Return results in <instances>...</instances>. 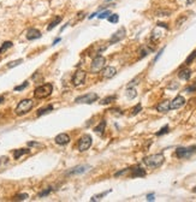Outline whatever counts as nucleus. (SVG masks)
Returning <instances> with one entry per match:
<instances>
[{"label": "nucleus", "instance_id": "obj_36", "mask_svg": "<svg viewBox=\"0 0 196 202\" xmlns=\"http://www.w3.org/2000/svg\"><path fill=\"white\" fill-rule=\"evenodd\" d=\"M51 191H52V188H48L47 190H45V191L40 193V194H39V196H40V197H43V196H47V195H48V194H50Z\"/></svg>", "mask_w": 196, "mask_h": 202}, {"label": "nucleus", "instance_id": "obj_38", "mask_svg": "<svg viewBox=\"0 0 196 202\" xmlns=\"http://www.w3.org/2000/svg\"><path fill=\"white\" fill-rule=\"evenodd\" d=\"M130 168H125V170H122V171H119V172H117L114 176L116 177H119V176H122V175H124V173H126L128 172V171H129Z\"/></svg>", "mask_w": 196, "mask_h": 202}, {"label": "nucleus", "instance_id": "obj_10", "mask_svg": "<svg viewBox=\"0 0 196 202\" xmlns=\"http://www.w3.org/2000/svg\"><path fill=\"white\" fill-rule=\"evenodd\" d=\"M185 104V99L182 95L176 96L171 102H170V110H178Z\"/></svg>", "mask_w": 196, "mask_h": 202}, {"label": "nucleus", "instance_id": "obj_13", "mask_svg": "<svg viewBox=\"0 0 196 202\" xmlns=\"http://www.w3.org/2000/svg\"><path fill=\"white\" fill-rule=\"evenodd\" d=\"M87 170H89L88 165H80V166H76V167L71 168L69 172H66V175H80V173H84Z\"/></svg>", "mask_w": 196, "mask_h": 202}, {"label": "nucleus", "instance_id": "obj_14", "mask_svg": "<svg viewBox=\"0 0 196 202\" xmlns=\"http://www.w3.org/2000/svg\"><path fill=\"white\" fill-rule=\"evenodd\" d=\"M157 111L161 112V113H166L170 111V101L169 100H165V101H161L158 106H157Z\"/></svg>", "mask_w": 196, "mask_h": 202}, {"label": "nucleus", "instance_id": "obj_21", "mask_svg": "<svg viewBox=\"0 0 196 202\" xmlns=\"http://www.w3.org/2000/svg\"><path fill=\"white\" fill-rule=\"evenodd\" d=\"M126 96L129 98V99H135L137 96V91H136V89L135 88H128L126 89Z\"/></svg>", "mask_w": 196, "mask_h": 202}, {"label": "nucleus", "instance_id": "obj_45", "mask_svg": "<svg viewBox=\"0 0 196 202\" xmlns=\"http://www.w3.org/2000/svg\"><path fill=\"white\" fill-rule=\"evenodd\" d=\"M4 102V96H0V104Z\"/></svg>", "mask_w": 196, "mask_h": 202}, {"label": "nucleus", "instance_id": "obj_3", "mask_svg": "<svg viewBox=\"0 0 196 202\" xmlns=\"http://www.w3.org/2000/svg\"><path fill=\"white\" fill-rule=\"evenodd\" d=\"M34 107V101L30 100V99H25V100H22L17 107H16V114L17 116H23V114H27L32 108Z\"/></svg>", "mask_w": 196, "mask_h": 202}, {"label": "nucleus", "instance_id": "obj_23", "mask_svg": "<svg viewBox=\"0 0 196 202\" xmlns=\"http://www.w3.org/2000/svg\"><path fill=\"white\" fill-rule=\"evenodd\" d=\"M105 128H106V121L102 120V121H100V124H99L98 127L94 128V131H96V132L100 134V132H102V131L105 130Z\"/></svg>", "mask_w": 196, "mask_h": 202}, {"label": "nucleus", "instance_id": "obj_22", "mask_svg": "<svg viewBox=\"0 0 196 202\" xmlns=\"http://www.w3.org/2000/svg\"><path fill=\"white\" fill-rule=\"evenodd\" d=\"M12 42L11 41H5L4 43H3V46H1V47H0V53H4L6 50H9V48H11L12 47Z\"/></svg>", "mask_w": 196, "mask_h": 202}, {"label": "nucleus", "instance_id": "obj_26", "mask_svg": "<svg viewBox=\"0 0 196 202\" xmlns=\"http://www.w3.org/2000/svg\"><path fill=\"white\" fill-rule=\"evenodd\" d=\"M195 59H196V51H194V52H192V53H191V54H190V55L187 58V60H185V64H187V65L191 64Z\"/></svg>", "mask_w": 196, "mask_h": 202}, {"label": "nucleus", "instance_id": "obj_24", "mask_svg": "<svg viewBox=\"0 0 196 202\" xmlns=\"http://www.w3.org/2000/svg\"><path fill=\"white\" fill-rule=\"evenodd\" d=\"M117 99V96L116 95H113V96H107V98H105V99H102L101 100V105H108V104H111V102H113L114 100Z\"/></svg>", "mask_w": 196, "mask_h": 202}, {"label": "nucleus", "instance_id": "obj_46", "mask_svg": "<svg viewBox=\"0 0 196 202\" xmlns=\"http://www.w3.org/2000/svg\"><path fill=\"white\" fill-rule=\"evenodd\" d=\"M194 1V0H188V1H187V4H191Z\"/></svg>", "mask_w": 196, "mask_h": 202}, {"label": "nucleus", "instance_id": "obj_33", "mask_svg": "<svg viewBox=\"0 0 196 202\" xmlns=\"http://www.w3.org/2000/svg\"><path fill=\"white\" fill-rule=\"evenodd\" d=\"M28 82L25 81V82H23V84H21V86H17V87H14V90H16V91H19V90H23L24 88H27L28 87Z\"/></svg>", "mask_w": 196, "mask_h": 202}, {"label": "nucleus", "instance_id": "obj_16", "mask_svg": "<svg viewBox=\"0 0 196 202\" xmlns=\"http://www.w3.org/2000/svg\"><path fill=\"white\" fill-rule=\"evenodd\" d=\"M190 76H191V70L190 69H183V70H180L178 72V77L180 80H184V81H188L190 78Z\"/></svg>", "mask_w": 196, "mask_h": 202}, {"label": "nucleus", "instance_id": "obj_35", "mask_svg": "<svg viewBox=\"0 0 196 202\" xmlns=\"http://www.w3.org/2000/svg\"><path fill=\"white\" fill-rule=\"evenodd\" d=\"M108 193H111V190H108V191H105V193H102V194H99V195H96V196L92 197V201H95V200H98L99 197H103V196H106Z\"/></svg>", "mask_w": 196, "mask_h": 202}, {"label": "nucleus", "instance_id": "obj_4", "mask_svg": "<svg viewBox=\"0 0 196 202\" xmlns=\"http://www.w3.org/2000/svg\"><path fill=\"white\" fill-rule=\"evenodd\" d=\"M105 63H106V59L102 55H96L94 58V60L92 61V65H90V71L93 73L100 72L102 70V68L105 66Z\"/></svg>", "mask_w": 196, "mask_h": 202}, {"label": "nucleus", "instance_id": "obj_37", "mask_svg": "<svg viewBox=\"0 0 196 202\" xmlns=\"http://www.w3.org/2000/svg\"><path fill=\"white\" fill-rule=\"evenodd\" d=\"M195 90H196V83L192 84V86H190V87H188V88L185 89L187 93H191V91H195Z\"/></svg>", "mask_w": 196, "mask_h": 202}, {"label": "nucleus", "instance_id": "obj_20", "mask_svg": "<svg viewBox=\"0 0 196 202\" xmlns=\"http://www.w3.org/2000/svg\"><path fill=\"white\" fill-rule=\"evenodd\" d=\"M53 110V106L52 105H48L47 107H43V108H40V110L37 111V116L40 117V116H43V114H46V113H48V112H51Z\"/></svg>", "mask_w": 196, "mask_h": 202}, {"label": "nucleus", "instance_id": "obj_5", "mask_svg": "<svg viewBox=\"0 0 196 202\" xmlns=\"http://www.w3.org/2000/svg\"><path fill=\"white\" fill-rule=\"evenodd\" d=\"M196 153V146H191V147H179L176 150V157L179 159L183 158H188L191 154Z\"/></svg>", "mask_w": 196, "mask_h": 202}, {"label": "nucleus", "instance_id": "obj_44", "mask_svg": "<svg viewBox=\"0 0 196 202\" xmlns=\"http://www.w3.org/2000/svg\"><path fill=\"white\" fill-rule=\"evenodd\" d=\"M59 41H60V39H57V40H54V42H53V45H57V43H58Z\"/></svg>", "mask_w": 196, "mask_h": 202}, {"label": "nucleus", "instance_id": "obj_48", "mask_svg": "<svg viewBox=\"0 0 196 202\" xmlns=\"http://www.w3.org/2000/svg\"><path fill=\"white\" fill-rule=\"evenodd\" d=\"M106 1H111V0H106Z\"/></svg>", "mask_w": 196, "mask_h": 202}, {"label": "nucleus", "instance_id": "obj_27", "mask_svg": "<svg viewBox=\"0 0 196 202\" xmlns=\"http://www.w3.org/2000/svg\"><path fill=\"white\" fill-rule=\"evenodd\" d=\"M22 63H23V59H17V60H14V61H11V63H9V64H7V68H9V69H11V68H14V66H17V65L22 64Z\"/></svg>", "mask_w": 196, "mask_h": 202}, {"label": "nucleus", "instance_id": "obj_9", "mask_svg": "<svg viewBox=\"0 0 196 202\" xmlns=\"http://www.w3.org/2000/svg\"><path fill=\"white\" fill-rule=\"evenodd\" d=\"M125 35H126V32H125V28H120L118 32H116L113 35H112V37L110 39V43H117V42H119V41H122L124 37H125Z\"/></svg>", "mask_w": 196, "mask_h": 202}, {"label": "nucleus", "instance_id": "obj_40", "mask_svg": "<svg viewBox=\"0 0 196 202\" xmlns=\"http://www.w3.org/2000/svg\"><path fill=\"white\" fill-rule=\"evenodd\" d=\"M164 50H165V47H164V48H161V50H160V52H159V53H158V54H157V57H155V58H154V61H157V60H158V59H159V58H160V55H161V54H162V53H164Z\"/></svg>", "mask_w": 196, "mask_h": 202}, {"label": "nucleus", "instance_id": "obj_17", "mask_svg": "<svg viewBox=\"0 0 196 202\" xmlns=\"http://www.w3.org/2000/svg\"><path fill=\"white\" fill-rule=\"evenodd\" d=\"M132 171V173H131V177H144L146 176V171L141 167H135L131 170Z\"/></svg>", "mask_w": 196, "mask_h": 202}, {"label": "nucleus", "instance_id": "obj_15", "mask_svg": "<svg viewBox=\"0 0 196 202\" xmlns=\"http://www.w3.org/2000/svg\"><path fill=\"white\" fill-rule=\"evenodd\" d=\"M40 37H41V33L37 29L32 28V29L28 30V33H27V39L28 40H35V39H40Z\"/></svg>", "mask_w": 196, "mask_h": 202}, {"label": "nucleus", "instance_id": "obj_1", "mask_svg": "<svg viewBox=\"0 0 196 202\" xmlns=\"http://www.w3.org/2000/svg\"><path fill=\"white\" fill-rule=\"evenodd\" d=\"M164 161H165V157H164V154H161V153L149 155V157H146L143 159V164L147 167H150V168H158V167H160L164 164Z\"/></svg>", "mask_w": 196, "mask_h": 202}, {"label": "nucleus", "instance_id": "obj_32", "mask_svg": "<svg viewBox=\"0 0 196 202\" xmlns=\"http://www.w3.org/2000/svg\"><path fill=\"white\" fill-rule=\"evenodd\" d=\"M27 198H28V195L27 194H19V195L14 196V200H16V201H24Z\"/></svg>", "mask_w": 196, "mask_h": 202}, {"label": "nucleus", "instance_id": "obj_2", "mask_svg": "<svg viewBox=\"0 0 196 202\" xmlns=\"http://www.w3.org/2000/svg\"><path fill=\"white\" fill-rule=\"evenodd\" d=\"M52 90H53V86L51 83L42 84L34 90V96L36 99H45L52 94Z\"/></svg>", "mask_w": 196, "mask_h": 202}, {"label": "nucleus", "instance_id": "obj_7", "mask_svg": "<svg viewBox=\"0 0 196 202\" xmlns=\"http://www.w3.org/2000/svg\"><path fill=\"white\" fill-rule=\"evenodd\" d=\"M98 99H99L98 94H95V93H89V94H85V95L76 98L75 102H76V104H93Z\"/></svg>", "mask_w": 196, "mask_h": 202}, {"label": "nucleus", "instance_id": "obj_30", "mask_svg": "<svg viewBox=\"0 0 196 202\" xmlns=\"http://www.w3.org/2000/svg\"><path fill=\"white\" fill-rule=\"evenodd\" d=\"M108 21L111 22V23H118V21H119V16L117 13H114V14H110L108 16Z\"/></svg>", "mask_w": 196, "mask_h": 202}, {"label": "nucleus", "instance_id": "obj_29", "mask_svg": "<svg viewBox=\"0 0 196 202\" xmlns=\"http://www.w3.org/2000/svg\"><path fill=\"white\" fill-rule=\"evenodd\" d=\"M111 14V11L110 10H106V11H103V12H101L99 16H98V18L99 19H103V18H108V16Z\"/></svg>", "mask_w": 196, "mask_h": 202}, {"label": "nucleus", "instance_id": "obj_42", "mask_svg": "<svg viewBox=\"0 0 196 202\" xmlns=\"http://www.w3.org/2000/svg\"><path fill=\"white\" fill-rule=\"evenodd\" d=\"M158 27H162V28H165V29H169V27H167L166 23H158Z\"/></svg>", "mask_w": 196, "mask_h": 202}, {"label": "nucleus", "instance_id": "obj_25", "mask_svg": "<svg viewBox=\"0 0 196 202\" xmlns=\"http://www.w3.org/2000/svg\"><path fill=\"white\" fill-rule=\"evenodd\" d=\"M60 22H62V17H59V16H58V17H55V19H54V21H53V22H52V23L48 25L47 30H52V29H53V28H54L57 24H59Z\"/></svg>", "mask_w": 196, "mask_h": 202}, {"label": "nucleus", "instance_id": "obj_31", "mask_svg": "<svg viewBox=\"0 0 196 202\" xmlns=\"http://www.w3.org/2000/svg\"><path fill=\"white\" fill-rule=\"evenodd\" d=\"M167 132H169V125H165L162 129H160V131L157 132V136H161V135L167 134Z\"/></svg>", "mask_w": 196, "mask_h": 202}, {"label": "nucleus", "instance_id": "obj_6", "mask_svg": "<svg viewBox=\"0 0 196 202\" xmlns=\"http://www.w3.org/2000/svg\"><path fill=\"white\" fill-rule=\"evenodd\" d=\"M90 146H92V136L90 135H83L80 141H78V150L80 152H85L90 148Z\"/></svg>", "mask_w": 196, "mask_h": 202}, {"label": "nucleus", "instance_id": "obj_47", "mask_svg": "<svg viewBox=\"0 0 196 202\" xmlns=\"http://www.w3.org/2000/svg\"><path fill=\"white\" fill-rule=\"evenodd\" d=\"M192 191H194V193H196V186H195V188L192 189Z\"/></svg>", "mask_w": 196, "mask_h": 202}, {"label": "nucleus", "instance_id": "obj_11", "mask_svg": "<svg viewBox=\"0 0 196 202\" xmlns=\"http://www.w3.org/2000/svg\"><path fill=\"white\" fill-rule=\"evenodd\" d=\"M116 73H117V70L113 66H106L103 70H101V75L103 78H112L113 76H116Z\"/></svg>", "mask_w": 196, "mask_h": 202}, {"label": "nucleus", "instance_id": "obj_43", "mask_svg": "<svg viewBox=\"0 0 196 202\" xmlns=\"http://www.w3.org/2000/svg\"><path fill=\"white\" fill-rule=\"evenodd\" d=\"M169 88H170V89H176V88H178V84H172V86H169Z\"/></svg>", "mask_w": 196, "mask_h": 202}, {"label": "nucleus", "instance_id": "obj_18", "mask_svg": "<svg viewBox=\"0 0 196 202\" xmlns=\"http://www.w3.org/2000/svg\"><path fill=\"white\" fill-rule=\"evenodd\" d=\"M29 152H30L29 149H24V148L23 149H17V150H14V153H13V158L17 160V159H19L22 157L23 154H28Z\"/></svg>", "mask_w": 196, "mask_h": 202}, {"label": "nucleus", "instance_id": "obj_34", "mask_svg": "<svg viewBox=\"0 0 196 202\" xmlns=\"http://www.w3.org/2000/svg\"><path fill=\"white\" fill-rule=\"evenodd\" d=\"M7 162H9V158L7 157H1V158H0V167H3Z\"/></svg>", "mask_w": 196, "mask_h": 202}, {"label": "nucleus", "instance_id": "obj_19", "mask_svg": "<svg viewBox=\"0 0 196 202\" xmlns=\"http://www.w3.org/2000/svg\"><path fill=\"white\" fill-rule=\"evenodd\" d=\"M172 12L170 10H158V11H155V16L157 17H167Z\"/></svg>", "mask_w": 196, "mask_h": 202}, {"label": "nucleus", "instance_id": "obj_28", "mask_svg": "<svg viewBox=\"0 0 196 202\" xmlns=\"http://www.w3.org/2000/svg\"><path fill=\"white\" fill-rule=\"evenodd\" d=\"M141 111H142V105H141V104H137L136 106L132 108V113H131V114H132V116H136V114H137L139 112H141Z\"/></svg>", "mask_w": 196, "mask_h": 202}, {"label": "nucleus", "instance_id": "obj_12", "mask_svg": "<svg viewBox=\"0 0 196 202\" xmlns=\"http://www.w3.org/2000/svg\"><path fill=\"white\" fill-rule=\"evenodd\" d=\"M55 143L57 144H60V146H65L70 142V136L67 134H59L57 137H55Z\"/></svg>", "mask_w": 196, "mask_h": 202}, {"label": "nucleus", "instance_id": "obj_41", "mask_svg": "<svg viewBox=\"0 0 196 202\" xmlns=\"http://www.w3.org/2000/svg\"><path fill=\"white\" fill-rule=\"evenodd\" d=\"M147 200H148V201H154V194H149V195H147Z\"/></svg>", "mask_w": 196, "mask_h": 202}, {"label": "nucleus", "instance_id": "obj_39", "mask_svg": "<svg viewBox=\"0 0 196 202\" xmlns=\"http://www.w3.org/2000/svg\"><path fill=\"white\" fill-rule=\"evenodd\" d=\"M185 19H187V17H182V18H180V19H178V21L176 22V25H177V27H179V25H180V24H182V23H183V22H184Z\"/></svg>", "mask_w": 196, "mask_h": 202}, {"label": "nucleus", "instance_id": "obj_8", "mask_svg": "<svg viewBox=\"0 0 196 202\" xmlns=\"http://www.w3.org/2000/svg\"><path fill=\"white\" fill-rule=\"evenodd\" d=\"M85 72L84 71H82V70H77L76 72H75V75H73V78H72V83H73V86L75 87H78V86H81V84H83L84 83V81H85Z\"/></svg>", "mask_w": 196, "mask_h": 202}]
</instances>
